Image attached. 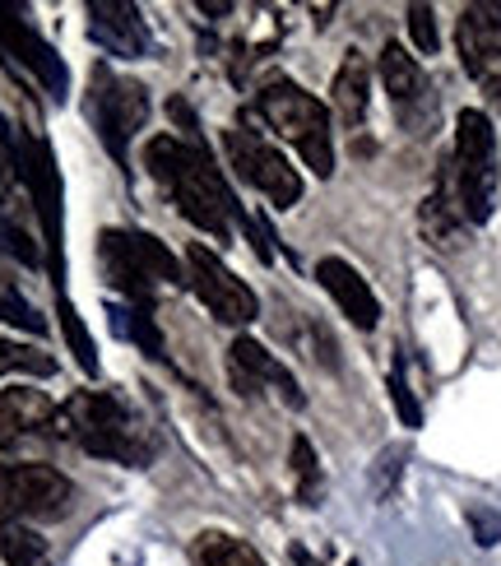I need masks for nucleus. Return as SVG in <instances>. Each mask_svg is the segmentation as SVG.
Segmentation results:
<instances>
[{
  "label": "nucleus",
  "mask_w": 501,
  "mask_h": 566,
  "mask_svg": "<svg viewBox=\"0 0 501 566\" xmlns=\"http://www.w3.org/2000/svg\"><path fill=\"white\" fill-rule=\"evenodd\" d=\"M145 168H149V177L167 191V200L181 209V219L196 223L205 238L228 242L232 223H242V232L251 238L260 261H265V265L274 261L270 238L255 228V219H247L242 209H237V196L228 191V181L219 177V168H213L209 154L200 145L177 139V135H154L149 145H145Z\"/></svg>",
  "instance_id": "1"
},
{
  "label": "nucleus",
  "mask_w": 501,
  "mask_h": 566,
  "mask_svg": "<svg viewBox=\"0 0 501 566\" xmlns=\"http://www.w3.org/2000/svg\"><path fill=\"white\" fill-rule=\"evenodd\" d=\"M56 437L75 441L84 455H98L126 469H145L158 455L154 428L116 390L65 395V405H56Z\"/></svg>",
  "instance_id": "2"
},
{
  "label": "nucleus",
  "mask_w": 501,
  "mask_h": 566,
  "mask_svg": "<svg viewBox=\"0 0 501 566\" xmlns=\"http://www.w3.org/2000/svg\"><path fill=\"white\" fill-rule=\"evenodd\" d=\"M497 181H501L497 130L488 122V112L465 107L456 116V154H450L437 172V196L456 209L469 228H479L497 209Z\"/></svg>",
  "instance_id": "3"
},
{
  "label": "nucleus",
  "mask_w": 501,
  "mask_h": 566,
  "mask_svg": "<svg viewBox=\"0 0 501 566\" xmlns=\"http://www.w3.org/2000/svg\"><path fill=\"white\" fill-rule=\"evenodd\" d=\"M98 265L112 293H122L131 306H149L163 283H186V261L177 265V255L167 251L149 232H126V228H107L98 232Z\"/></svg>",
  "instance_id": "4"
},
{
  "label": "nucleus",
  "mask_w": 501,
  "mask_h": 566,
  "mask_svg": "<svg viewBox=\"0 0 501 566\" xmlns=\"http://www.w3.org/2000/svg\"><path fill=\"white\" fill-rule=\"evenodd\" d=\"M255 116L265 122L274 135H283L289 145L302 154V163L316 177L334 172V135H330V112L321 98H312L302 84L293 80H270L255 93Z\"/></svg>",
  "instance_id": "5"
},
{
  "label": "nucleus",
  "mask_w": 501,
  "mask_h": 566,
  "mask_svg": "<svg viewBox=\"0 0 501 566\" xmlns=\"http://www.w3.org/2000/svg\"><path fill=\"white\" fill-rule=\"evenodd\" d=\"M10 154H14V172L19 186L29 191V205L42 223V247H46V270L56 279V297L65 293V232H61V172L52 149L42 145L29 130H10Z\"/></svg>",
  "instance_id": "6"
},
{
  "label": "nucleus",
  "mask_w": 501,
  "mask_h": 566,
  "mask_svg": "<svg viewBox=\"0 0 501 566\" xmlns=\"http://www.w3.org/2000/svg\"><path fill=\"white\" fill-rule=\"evenodd\" d=\"M88 116L98 126V139L116 158V168H131V139L149 122V88L139 80L116 75L107 65H93L88 75Z\"/></svg>",
  "instance_id": "7"
},
{
  "label": "nucleus",
  "mask_w": 501,
  "mask_h": 566,
  "mask_svg": "<svg viewBox=\"0 0 501 566\" xmlns=\"http://www.w3.org/2000/svg\"><path fill=\"white\" fill-rule=\"evenodd\" d=\"M223 154H228V168L242 181H251L274 209H293L302 200V172L270 145L265 135L232 126V130H223Z\"/></svg>",
  "instance_id": "8"
},
{
  "label": "nucleus",
  "mask_w": 501,
  "mask_h": 566,
  "mask_svg": "<svg viewBox=\"0 0 501 566\" xmlns=\"http://www.w3.org/2000/svg\"><path fill=\"white\" fill-rule=\"evenodd\" d=\"M70 497H75V483L52 464H0V525L61 521Z\"/></svg>",
  "instance_id": "9"
},
{
  "label": "nucleus",
  "mask_w": 501,
  "mask_h": 566,
  "mask_svg": "<svg viewBox=\"0 0 501 566\" xmlns=\"http://www.w3.org/2000/svg\"><path fill=\"white\" fill-rule=\"evenodd\" d=\"M186 289L196 293L205 302V312L223 325H251L260 316V297L205 242L186 247Z\"/></svg>",
  "instance_id": "10"
},
{
  "label": "nucleus",
  "mask_w": 501,
  "mask_h": 566,
  "mask_svg": "<svg viewBox=\"0 0 501 566\" xmlns=\"http://www.w3.org/2000/svg\"><path fill=\"white\" fill-rule=\"evenodd\" d=\"M380 84H386L390 107H395V116H399L404 130L418 135V139H427V135L437 130V122H441V98H437L432 80L422 75V65H418L409 52H404L399 42H386V52H380Z\"/></svg>",
  "instance_id": "11"
},
{
  "label": "nucleus",
  "mask_w": 501,
  "mask_h": 566,
  "mask_svg": "<svg viewBox=\"0 0 501 566\" xmlns=\"http://www.w3.org/2000/svg\"><path fill=\"white\" fill-rule=\"evenodd\" d=\"M456 46H460L469 80L501 107V6H492V0L465 6L456 23Z\"/></svg>",
  "instance_id": "12"
},
{
  "label": "nucleus",
  "mask_w": 501,
  "mask_h": 566,
  "mask_svg": "<svg viewBox=\"0 0 501 566\" xmlns=\"http://www.w3.org/2000/svg\"><path fill=\"white\" fill-rule=\"evenodd\" d=\"M0 52L6 56H14L29 75L46 88V98H65L70 93V70H65V61L56 56V46L46 42L29 19H23V10L19 6H0Z\"/></svg>",
  "instance_id": "13"
},
{
  "label": "nucleus",
  "mask_w": 501,
  "mask_h": 566,
  "mask_svg": "<svg viewBox=\"0 0 501 566\" xmlns=\"http://www.w3.org/2000/svg\"><path fill=\"white\" fill-rule=\"evenodd\" d=\"M228 376H232L237 395H247V399H255L260 390L270 386L289 409H302V405H306L298 376L283 367L265 344H255L251 335H237V339H232V348H228Z\"/></svg>",
  "instance_id": "14"
},
{
  "label": "nucleus",
  "mask_w": 501,
  "mask_h": 566,
  "mask_svg": "<svg viewBox=\"0 0 501 566\" xmlns=\"http://www.w3.org/2000/svg\"><path fill=\"white\" fill-rule=\"evenodd\" d=\"M56 437V405L33 386L0 390V451H23Z\"/></svg>",
  "instance_id": "15"
},
{
  "label": "nucleus",
  "mask_w": 501,
  "mask_h": 566,
  "mask_svg": "<svg viewBox=\"0 0 501 566\" xmlns=\"http://www.w3.org/2000/svg\"><path fill=\"white\" fill-rule=\"evenodd\" d=\"M88 33L107 56L139 61V56L154 52L145 14H139V6H126V0H93L88 6Z\"/></svg>",
  "instance_id": "16"
},
{
  "label": "nucleus",
  "mask_w": 501,
  "mask_h": 566,
  "mask_svg": "<svg viewBox=\"0 0 501 566\" xmlns=\"http://www.w3.org/2000/svg\"><path fill=\"white\" fill-rule=\"evenodd\" d=\"M316 279H321V289L334 297V306L357 325V329H376L380 321V302L376 293L367 289V279L357 274L348 261H340V255H325V261L316 265Z\"/></svg>",
  "instance_id": "17"
},
{
  "label": "nucleus",
  "mask_w": 501,
  "mask_h": 566,
  "mask_svg": "<svg viewBox=\"0 0 501 566\" xmlns=\"http://www.w3.org/2000/svg\"><path fill=\"white\" fill-rule=\"evenodd\" d=\"M330 103L340 126L357 130L367 122V107H372V65L363 52H344L340 70H334V84H330Z\"/></svg>",
  "instance_id": "18"
},
{
  "label": "nucleus",
  "mask_w": 501,
  "mask_h": 566,
  "mask_svg": "<svg viewBox=\"0 0 501 566\" xmlns=\"http://www.w3.org/2000/svg\"><path fill=\"white\" fill-rule=\"evenodd\" d=\"M107 325L116 339L135 344L139 353H149L154 363H163V329L154 321L149 306H131V302H107Z\"/></svg>",
  "instance_id": "19"
},
{
  "label": "nucleus",
  "mask_w": 501,
  "mask_h": 566,
  "mask_svg": "<svg viewBox=\"0 0 501 566\" xmlns=\"http://www.w3.org/2000/svg\"><path fill=\"white\" fill-rule=\"evenodd\" d=\"M418 228H422V238L432 242L437 251H460L465 238H469V223H465L437 191L422 200V209H418Z\"/></svg>",
  "instance_id": "20"
},
{
  "label": "nucleus",
  "mask_w": 501,
  "mask_h": 566,
  "mask_svg": "<svg viewBox=\"0 0 501 566\" xmlns=\"http://www.w3.org/2000/svg\"><path fill=\"white\" fill-rule=\"evenodd\" d=\"M190 562L196 566H270L251 544H242V538H232V534H219V530H209V534L196 538Z\"/></svg>",
  "instance_id": "21"
},
{
  "label": "nucleus",
  "mask_w": 501,
  "mask_h": 566,
  "mask_svg": "<svg viewBox=\"0 0 501 566\" xmlns=\"http://www.w3.org/2000/svg\"><path fill=\"white\" fill-rule=\"evenodd\" d=\"M0 557L6 566H52V548L38 530H29L23 521H6L0 525Z\"/></svg>",
  "instance_id": "22"
},
{
  "label": "nucleus",
  "mask_w": 501,
  "mask_h": 566,
  "mask_svg": "<svg viewBox=\"0 0 501 566\" xmlns=\"http://www.w3.org/2000/svg\"><path fill=\"white\" fill-rule=\"evenodd\" d=\"M289 469H293V483H298V502H302V506H321V497H325V474H321L316 446L306 441V437H293V446H289Z\"/></svg>",
  "instance_id": "23"
},
{
  "label": "nucleus",
  "mask_w": 501,
  "mask_h": 566,
  "mask_svg": "<svg viewBox=\"0 0 501 566\" xmlns=\"http://www.w3.org/2000/svg\"><path fill=\"white\" fill-rule=\"evenodd\" d=\"M279 329H283V335H289V344H293L298 353H306L312 363H321V367H340V358H334V339H330V329H321L316 321L293 316V321H283Z\"/></svg>",
  "instance_id": "24"
},
{
  "label": "nucleus",
  "mask_w": 501,
  "mask_h": 566,
  "mask_svg": "<svg viewBox=\"0 0 501 566\" xmlns=\"http://www.w3.org/2000/svg\"><path fill=\"white\" fill-rule=\"evenodd\" d=\"M6 376H56V358L19 339H0V381Z\"/></svg>",
  "instance_id": "25"
},
{
  "label": "nucleus",
  "mask_w": 501,
  "mask_h": 566,
  "mask_svg": "<svg viewBox=\"0 0 501 566\" xmlns=\"http://www.w3.org/2000/svg\"><path fill=\"white\" fill-rule=\"evenodd\" d=\"M0 255H6L10 265H42V251L29 238V228L19 223L14 209H0Z\"/></svg>",
  "instance_id": "26"
},
{
  "label": "nucleus",
  "mask_w": 501,
  "mask_h": 566,
  "mask_svg": "<svg viewBox=\"0 0 501 566\" xmlns=\"http://www.w3.org/2000/svg\"><path fill=\"white\" fill-rule=\"evenodd\" d=\"M56 316H61V329H65V339H70V353H75V363H80L88 376H98V353H93V335L84 329L75 302H70L65 293L56 297Z\"/></svg>",
  "instance_id": "27"
},
{
  "label": "nucleus",
  "mask_w": 501,
  "mask_h": 566,
  "mask_svg": "<svg viewBox=\"0 0 501 566\" xmlns=\"http://www.w3.org/2000/svg\"><path fill=\"white\" fill-rule=\"evenodd\" d=\"M404 460H409V451L404 446H390V451H380L376 469H372V492H376V502H386L395 497V488L404 479Z\"/></svg>",
  "instance_id": "28"
},
{
  "label": "nucleus",
  "mask_w": 501,
  "mask_h": 566,
  "mask_svg": "<svg viewBox=\"0 0 501 566\" xmlns=\"http://www.w3.org/2000/svg\"><path fill=\"white\" fill-rule=\"evenodd\" d=\"M390 399H395V413L404 418V428H422V405L409 386V371H404V358H395V371H390Z\"/></svg>",
  "instance_id": "29"
},
{
  "label": "nucleus",
  "mask_w": 501,
  "mask_h": 566,
  "mask_svg": "<svg viewBox=\"0 0 501 566\" xmlns=\"http://www.w3.org/2000/svg\"><path fill=\"white\" fill-rule=\"evenodd\" d=\"M404 14H409V38H414V46H418L422 56H437L441 33H437V14H432V6H409Z\"/></svg>",
  "instance_id": "30"
},
{
  "label": "nucleus",
  "mask_w": 501,
  "mask_h": 566,
  "mask_svg": "<svg viewBox=\"0 0 501 566\" xmlns=\"http://www.w3.org/2000/svg\"><path fill=\"white\" fill-rule=\"evenodd\" d=\"M14 191H19V172L10 154V126L0 122V209H14Z\"/></svg>",
  "instance_id": "31"
},
{
  "label": "nucleus",
  "mask_w": 501,
  "mask_h": 566,
  "mask_svg": "<svg viewBox=\"0 0 501 566\" xmlns=\"http://www.w3.org/2000/svg\"><path fill=\"white\" fill-rule=\"evenodd\" d=\"M469 530H473V538H479L483 548L501 544V515H497V511H483V506H473V511H469Z\"/></svg>",
  "instance_id": "32"
},
{
  "label": "nucleus",
  "mask_w": 501,
  "mask_h": 566,
  "mask_svg": "<svg viewBox=\"0 0 501 566\" xmlns=\"http://www.w3.org/2000/svg\"><path fill=\"white\" fill-rule=\"evenodd\" d=\"M289 557H293V566H321V562H316L312 553H306L302 544H293V548H289Z\"/></svg>",
  "instance_id": "33"
},
{
  "label": "nucleus",
  "mask_w": 501,
  "mask_h": 566,
  "mask_svg": "<svg viewBox=\"0 0 501 566\" xmlns=\"http://www.w3.org/2000/svg\"><path fill=\"white\" fill-rule=\"evenodd\" d=\"M196 10H205V14H228L232 6H228V0H200V6Z\"/></svg>",
  "instance_id": "34"
},
{
  "label": "nucleus",
  "mask_w": 501,
  "mask_h": 566,
  "mask_svg": "<svg viewBox=\"0 0 501 566\" xmlns=\"http://www.w3.org/2000/svg\"><path fill=\"white\" fill-rule=\"evenodd\" d=\"M348 566H357V562H348Z\"/></svg>",
  "instance_id": "35"
}]
</instances>
